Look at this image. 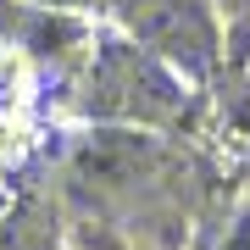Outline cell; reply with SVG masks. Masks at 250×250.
<instances>
[{"mask_svg": "<svg viewBox=\"0 0 250 250\" xmlns=\"http://www.w3.org/2000/svg\"><path fill=\"white\" fill-rule=\"evenodd\" d=\"M89 95H100L95 106L111 117H178V78L161 67V56H150L145 45H111L89 72Z\"/></svg>", "mask_w": 250, "mask_h": 250, "instance_id": "6da1fadb", "label": "cell"}, {"mask_svg": "<svg viewBox=\"0 0 250 250\" xmlns=\"http://www.w3.org/2000/svg\"><path fill=\"white\" fill-rule=\"evenodd\" d=\"M117 6H123L128 34L150 56L184 67V72H206L211 67L217 28H211V11L200 0H117Z\"/></svg>", "mask_w": 250, "mask_h": 250, "instance_id": "7a4b0ae2", "label": "cell"}, {"mask_svg": "<svg viewBox=\"0 0 250 250\" xmlns=\"http://www.w3.org/2000/svg\"><path fill=\"white\" fill-rule=\"evenodd\" d=\"M34 6H45V11H83V6H95V0H34Z\"/></svg>", "mask_w": 250, "mask_h": 250, "instance_id": "3957f363", "label": "cell"}]
</instances>
